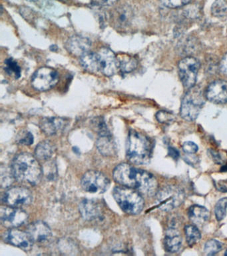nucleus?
<instances>
[{"label": "nucleus", "mask_w": 227, "mask_h": 256, "mask_svg": "<svg viewBox=\"0 0 227 256\" xmlns=\"http://www.w3.org/2000/svg\"><path fill=\"white\" fill-rule=\"evenodd\" d=\"M113 175L117 183L133 188L143 195L152 196L157 193L158 183L156 178L145 170L128 164H121L115 168Z\"/></svg>", "instance_id": "nucleus-1"}, {"label": "nucleus", "mask_w": 227, "mask_h": 256, "mask_svg": "<svg viewBox=\"0 0 227 256\" xmlns=\"http://www.w3.org/2000/svg\"><path fill=\"white\" fill-rule=\"evenodd\" d=\"M11 168L15 180L25 185H37L43 176L42 168L37 158L29 153L15 156Z\"/></svg>", "instance_id": "nucleus-2"}, {"label": "nucleus", "mask_w": 227, "mask_h": 256, "mask_svg": "<svg viewBox=\"0 0 227 256\" xmlns=\"http://www.w3.org/2000/svg\"><path fill=\"white\" fill-rule=\"evenodd\" d=\"M152 154L150 140L134 130L129 132L127 142V157L131 163L143 165L148 164Z\"/></svg>", "instance_id": "nucleus-3"}, {"label": "nucleus", "mask_w": 227, "mask_h": 256, "mask_svg": "<svg viewBox=\"0 0 227 256\" xmlns=\"http://www.w3.org/2000/svg\"><path fill=\"white\" fill-rule=\"evenodd\" d=\"M113 196L119 207L125 213L137 215L144 208V200L138 191L126 186H118L113 189Z\"/></svg>", "instance_id": "nucleus-4"}, {"label": "nucleus", "mask_w": 227, "mask_h": 256, "mask_svg": "<svg viewBox=\"0 0 227 256\" xmlns=\"http://www.w3.org/2000/svg\"><path fill=\"white\" fill-rule=\"evenodd\" d=\"M205 97L198 86H193L185 94L181 106V116L188 122L194 121L205 105Z\"/></svg>", "instance_id": "nucleus-5"}, {"label": "nucleus", "mask_w": 227, "mask_h": 256, "mask_svg": "<svg viewBox=\"0 0 227 256\" xmlns=\"http://www.w3.org/2000/svg\"><path fill=\"white\" fill-rule=\"evenodd\" d=\"M185 192L181 188L174 186H166L156 193L157 206L164 212H170L178 208L184 202Z\"/></svg>", "instance_id": "nucleus-6"}, {"label": "nucleus", "mask_w": 227, "mask_h": 256, "mask_svg": "<svg viewBox=\"0 0 227 256\" xmlns=\"http://www.w3.org/2000/svg\"><path fill=\"white\" fill-rule=\"evenodd\" d=\"M179 77L183 86L187 89L195 86L200 69V63L196 58L187 57L179 64Z\"/></svg>", "instance_id": "nucleus-7"}, {"label": "nucleus", "mask_w": 227, "mask_h": 256, "mask_svg": "<svg viewBox=\"0 0 227 256\" xmlns=\"http://www.w3.org/2000/svg\"><path fill=\"white\" fill-rule=\"evenodd\" d=\"M110 182L108 178L97 171H89L81 180L83 189L89 193L102 194L109 189Z\"/></svg>", "instance_id": "nucleus-8"}, {"label": "nucleus", "mask_w": 227, "mask_h": 256, "mask_svg": "<svg viewBox=\"0 0 227 256\" xmlns=\"http://www.w3.org/2000/svg\"><path fill=\"white\" fill-rule=\"evenodd\" d=\"M2 200L7 206L20 208L32 203L33 195L27 188L17 186L7 190L3 194Z\"/></svg>", "instance_id": "nucleus-9"}, {"label": "nucleus", "mask_w": 227, "mask_h": 256, "mask_svg": "<svg viewBox=\"0 0 227 256\" xmlns=\"http://www.w3.org/2000/svg\"><path fill=\"white\" fill-rule=\"evenodd\" d=\"M58 79V74L55 70L50 68H41L33 74L31 84L35 90L47 91L54 87Z\"/></svg>", "instance_id": "nucleus-10"}, {"label": "nucleus", "mask_w": 227, "mask_h": 256, "mask_svg": "<svg viewBox=\"0 0 227 256\" xmlns=\"http://www.w3.org/2000/svg\"><path fill=\"white\" fill-rule=\"evenodd\" d=\"M0 219L5 227L14 228L26 223L28 215L20 208L2 206L0 210Z\"/></svg>", "instance_id": "nucleus-11"}, {"label": "nucleus", "mask_w": 227, "mask_h": 256, "mask_svg": "<svg viewBox=\"0 0 227 256\" xmlns=\"http://www.w3.org/2000/svg\"><path fill=\"white\" fill-rule=\"evenodd\" d=\"M99 71L106 76H112L118 69L117 59L115 54L109 48H103L97 53Z\"/></svg>", "instance_id": "nucleus-12"}, {"label": "nucleus", "mask_w": 227, "mask_h": 256, "mask_svg": "<svg viewBox=\"0 0 227 256\" xmlns=\"http://www.w3.org/2000/svg\"><path fill=\"white\" fill-rule=\"evenodd\" d=\"M3 239L7 243L20 248L24 251H29L33 247L34 243L27 232L13 229L5 232Z\"/></svg>", "instance_id": "nucleus-13"}, {"label": "nucleus", "mask_w": 227, "mask_h": 256, "mask_svg": "<svg viewBox=\"0 0 227 256\" xmlns=\"http://www.w3.org/2000/svg\"><path fill=\"white\" fill-rule=\"evenodd\" d=\"M27 232L33 242L40 245L49 244L52 238L50 228L44 222L41 221L31 224L27 228Z\"/></svg>", "instance_id": "nucleus-14"}, {"label": "nucleus", "mask_w": 227, "mask_h": 256, "mask_svg": "<svg viewBox=\"0 0 227 256\" xmlns=\"http://www.w3.org/2000/svg\"><path fill=\"white\" fill-rule=\"evenodd\" d=\"M206 98L215 104H225L227 102V82L217 80L207 88Z\"/></svg>", "instance_id": "nucleus-15"}, {"label": "nucleus", "mask_w": 227, "mask_h": 256, "mask_svg": "<svg viewBox=\"0 0 227 256\" xmlns=\"http://www.w3.org/2000/svg\"><path fill=\"white\" fill-rule=\"evenodd\" d=\"M79 212L87 221H96L103 216V207L99 202L92 200H83L79 204Z\"/></svg>", "instance_id": "nucleus-16"}, {"label": "nucleus", "mask_w": 227, "mask_h": 256, "mask_svg": "<svg viewBox=\"0 0 227 256\" xmlns=\"http://www.w3.org/2000/svg\"><path fill=\"white\" fill-rule=\"evenodd\" d=\"M183 238L179 230L177 229L175 222H173L167 230L165 238V246L167 252L177 253L182 248Z\"/></svg>", "instance_id": "nucleus-17"}, {"label": "nucleus", "mask_w": 227, "mask_h": 256, "mask_svg": "<svg viewBox=\"0 0 227 256\" xmlns=\"http://www.w3.org/2000/svg\"><path fill=\"white\" fill-rule=\"evenodd\" d=\"M133 12L129 6L122 5L114 10L112 20L115 27L119 30H125L130 25L133 18Z\"/></svg>", "instance_id": "nucleus-18"}, {"label": "nucleus", "mask_w": 227, "mask_h": 256, "mask_svg": "<svg viewBox=\"0 0 227 256\" xmlns=\"http://www.w3.org/2000/svg\"><path fill=\"white\" fill-rule=\"evenodd\" d=\"M91 46L90 40L80 36H73L67 42V49L70 53L77 56H82L89 52Z\"/></svg>", "instance_id": "nucleus-19"}, {"label": "nucleus", "mask_w": 227, "mask_h": 256, "mask_svg": "<svg viewBox=\"0 0 227 256\" xmlns=\"http://www.w3.org/2000/svg\"><path fill=\"white\" fill-rule=\"evenodd\" d=\"M67 125L66 120L61 118H44L41 120L39 127L47 136L55 135Z\"/></svg>", "instance_id": "nucleus-20"}, {"label": "nucleus", "mask_w": 227, "mask_h": 256, "mask_svg": "<svg viewBox=\"0 0 227 256\" xmlns=\"http://www.w3.org/2000/svg\"><path fill=\"white\" fill-rule=\"evenodd\" d=\"M96 145L97 149L103 156H111L116 153L114 141L109 134L108 130L99 134Z\"/></svg>", "instance_id": "nucleus-21"}, {"label": "nucleus", "mask_w": 227, "mask_h": 256, "mask_svg": "<svg viewBox=\"0 0 227 256\" xmlns=\"http://www.w3.org/2000/svg\"><path fill=\"white\" fill-rule=\"evenodd\" d=\"M188 216L194 225L201 227L208 222L210 214L206 208L202 206L193 205L189 208Z\"/></svg>", "instance_id": "nucleus-22"}, {"label": "nucleus", "mask_w": 227, "mask_h": 256, "mask_svg": "<svg viewBox=\"0 0 227 256\" xmlns=\"http://www.w3.org/2000/svg\"><path fill=\"white\" fill-rule=\"evenodd\" d=\"M55 148L49 141H44L39 143L35 150V158L41 161H47L50 159L54 154Z\"/></svg>", "instance_id": "nucleus-23"}, {"label": "nucleus", "mask_w": 227, "mask_h": 256, "mask_svg": "<svg viewBox=\"0 0 227 256\" xmlns=\"http://www.w3.org/2000/svg\"><path fill=\"white\" fill-rule=\"evenodd\" d=\"M117 59L118 68L123 73H130L136 69L138 64L135 58L127 54H119L117 56Z\"/></svg>", "instance_id": "nucleus-24"}, {"label": "nucleus", "mask_w": 227, "mask_h": 256, "mask_svg": "<svg viewBox=\"0 0 227 256\" xmlns=\"http://www.w3.org/2000/svg\"><path fill=\"white\" fill-rule=\"evenodd\" d=\"M81 63L83 67L87 71L97 73L99 72L98 66V58L97 53L88 52L84 55L81 56Z\"/></svg>", "instance_id": "nucleus-25"}, {"label": "nucleus", "mask_w": 227, "mask_h": 256, "mask_svg": "<svg viewBox=\"0 0 227 256\" xmlns=\"http://www.w3.org/2000/svg\"><path fill=\"white\" fill-rule=\"evenodd\" d=\"M185 236L189 246H192L198 243L201 239V232L195 225H188L185 228Z\"/></svg>", "instance_id": "nucleus-26"}, {"label": "nucleus", "mask_w": 227, "mask_h": 256, "mask_svg": "<svg viewBox=\"0 0 227 256\" xmlns=\"http://www.w3.org/2000/svg\"><path fill=\"white\" fill-rule=\"evenodd\" d=\"M211 12L215 17L223 18L227 16V2L225 0H216L213 4Z\"/></svg>", "instance_id": "nucleus-27"}, {"label": "nucleus", "mask_w": 227, "mask_h": 256, "mask_svg": "<svg viewBox=\"0 0 227 256\" xmlns=\"http://www.w3.org/2000/svg\"><path fill=\"white\" fill-rule=\"evenodd\" d=\"M15 180L11 168L7 166L1 167V186L2 188H8L13 184Z\"/></svg>", "instance_id": "nucleus-28"}, {"label": "nucleus", "mask_w": 227, "mask_h": 256, "mask_svg": "<svg viewBox=\"0 0 227 256\" xmlns=\"http://www.w3.org/2000/svg\"><path fill=\"white\" fill-rule=\"evenodd\" d=\"M5 71L9 76H13L15 79H18L21 76V68L12 58H8L5 60Z\"/></svg>", "instance_id": "nucleus-29"}, {"label": "nucleus", "mask_w": 227, "mask_h": 256, "mask_svg": "<svg viewBox=\"0 0 227 256\" xmlns=\"http://www.w3.org/2000/svg\"><path fill=\"white\" fill-rule=\"evenodd\" d=\"M223 249V244L216 240H210L207 242L204 246V253L207 256H214Z\"/></svg>", "instance_id": "nucleus-30"}, {"label": "nucleus", "mask_w": 227, "mask_h": 256, "mask_svg": "<svg viewBox=\"0 0 227 256\" xmlns=\"http://www.w3.org/2000/svg\"><path fill=\"white\" fill-rule=\"evenodd\" d=\"M227 198L225 197L219 200L215 208V214L217 220L221 221L227 215Z\"/></svg>", "instance_id": "nucleus-31"}, {"label": "nucleus", "mask_w": 227, "mask_h": 256, "mask_svg": "<svg viewBox=\"0 0 227 256\" xmlns=\"http://www.w3.org/2000/svg\"><path fill=\"white\" fill-rule=\"evenodd\" d=\"M49 160L45 161L43 168H42L43 174H44L45 177L48 179L53 180L56 177L57 168L53 162H49Z\"/></svg>", "instance_id": "nucleus-32"}, {"label": "nucleus", "mask_w": 227, "mask_h": 256, "mask_svg": "<svg viewBox=\"0 0 227 256\" xmlns=\"http://www.w3.org/2000/svg\"><path fill=\"white\" fill-rule=\"evenodd\" d=\"M161 3L169 8H178L187 5L191 0H160Z\"/></svg>", "instance_id": "nucleus-33"}, {"label": "nucleus", "mask_w": 227, "mask_h": 256, "mask_svg": "<svg viewBox=\"0 0 227 256\" xmlns=\"http://www.w3.org/2000/svg\"><path fill=\"white\" fill-rule=\"evenodd\" d=\"M157 120L161 124L171 123L174 120V116L168 112L160 111L156 114Z\"/></svg>", "instance_id": "nucleus-34"}, {"label": "nucleus", "mask_w": 227, "mask_h": 256, "mask_svg": "<svg viewBox=\"0 0 227 256\" xmlns=\"http://www.w3.org/2000/svg\"><path fill=\"white\" fill-rule=\"evenodd\" d=\"M17 140L19 143L22 145L30 146L33 143V136L30 132H24L19 134Z\"/></svg>", "instance_id": "nucleus-35"}, {"label": "nucleus", "mask_w": 227, "mask_h": 256, "mask_svg": "<svg viewBox=\"0 0 227 256\" xmlns=\"http://www.w3.org/2000/svg\"><path fill=\"white\" fill-rule=\"evenodd\" d=\"M183 152L188 154H194L198 151L199 147L193 142H185L182 146Z\"/></svg>", "instance_id": "nucleus-36"}, {"label": "nucleus", "mask_w": 227, "mask_h": 256, "mask_svg": "<svg viewBox=\"0 0 227 256\" xmlns=\"http://www.w3.org/2000/svg\"><path fill=\"white\" fill-rule=\"evenodd\" d=\"M220 70L221 72L227 76V54L221 60L220 64Z\"/></svg>", "instance_id": "nucleus-37"}, {"label": "nucleus", "mask_w": 227, "mask_h": 256, "mask_svg": "<svg viewBox=\"0 0 227 256\" xmlns=\"http://www.w3.org/2000/svg\"><path fill=\"white\" fill-rule=\"evenodd\" d=\"M169 155L177 160L179 158V152L175 148L170 147L169 148Z\"/></svg>", "instance_id": "nucleus-38"}, {"label": "nucleus", "mask_w": 227, "mask_h": 256, "mask_svg": "<svg viewBox=\"0 0 227 256\" xmlns=\"http://www.w3.org/2000/svg\"><path fill=\"white\" fill-rule=\"evenodd\" d=\"M211 156H212L213 160H214L217 164H221L223 163L222 158L221 157L220 154L214 151H211Z\"/></svg>", "instance_id": "nucleus-39"}, {"label": "nucleus", "mask_w": 227, "mask_h": 256, "mask_svg": "<svg viewBox=\"0 0 227 256\" xmlns=\"http://www.w3.org/2000/svg\"><path fill=\"white\" fill-rule=\"evenodd\" d=\"M99 5L103 6H111L114 4L117 0H95Z\"/></svg>", "instance_id": "nucleus-40"}, {"label": "nucleus", "mask_w": 227, "mask_h": 256, "mask_svg": "<svg viewBox=\"0 0 227 256\" xmlns=\"http://www.w3.org/2000/svg\"><path fill=\"white\" fill-rule=\"evenodd\" d=\"M26 1L29 2H37V0H26Z\"/></svg>", "instance_id": "nucleus-41"}, {"label": "nucleus", "mask_w": 227, "mask_h": 256, "mask_svg": "<svg viewBox=\"0 0 227 256\" xmlns=\"http://www.w3.org/2000/svg\"><path fill=\"white\" fill-rule=\"evenodd\" d=\"M225 256H227V250L225 252Z\"/></svg>", "instance_id": "nucleus-42"}]
</instances>
